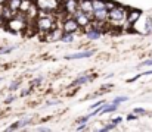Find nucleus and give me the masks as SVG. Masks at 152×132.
<instances>
[{
	"instance_id": "nucleus-1",
	"label": "nucleus",
	"mask_w": 152,
	"mask_h": 132,
	"mask_svg": "<svg viewBox=\"0 0 152 132\" xmlns=\"http://www.w3.org/2000/svg\"><path fill=\"white\" fill-rule=\"evenodd\" d=\"M34 27H36L37 31H39L40 34H43V37H45L48 32H50L53 28H56V19H55L53 13H52V12L40 10V13H39L37 19H36Z\"/></svg>"
},
{
	"instance_id": "nucleus-2",
	"label": "nucleus",
	"mask_w": 152,
	"mask_h": 132,
	"mask_svg": "<svg viewBox=\"0 0 152 132\" xmlns=\"http://www.w3.org/2000/svg\"><path fill=\"white\" fill-rule=\"evenodd\" d=\"M127 10L129 9H126L124 6H121V4H118L115 9H112V10H109V19H108V22L111 24V25H114V27H123L126 22H127Z\"/></svg>"
},
{
	"instance_id": "nucleus-3",
	"label": "nucleus",
	"mask_w": 152,
	"mask_h": 132,
	"mask_svg": "<svg viewBox=\"0 0 152 132\" xmlns=\"http://www.w3.org/2000/svg\"><path fill=\"white\" fill-rule=\"evenodd\" d=\"M27 16L22 12H18L13 18H10L9 21H6V28L12 32H22L27 30Z\"/></svg>"
},
{
	"instance_id": "nucleus-4",
	"label": "nucleus",
	"mask_w": 152,
	"mask_h": 132,
	"mask_svg": "<svg viewBox=\"0 0 152 132\" xmlns=\"http://www.w3.org/2000/svg\"><path fill=\"white\" fill-rule=\"evenodd\" d=\"M71 16H72V18H74L77 22H78V25H80L81 28L89 27V25L92 24V19H93L90 13H86V12H83V10H80V9H78V10H75V12H74Z\"/></svg>"
},
{
	"instance_id": "nucleus-5",
	"label": "nucleus",
	"mask_w": 152,
	"mask_h": 132,
	"mask_svg": "<svg viewBox=\"0 0 152 132\" xmlns=\"http://www.w3.org/2000/svg\"><path fill=\"white\" fill-rule=\"evenodd\" d=\"M62 30H64V32H72V34H75V32H78L81 30V27L78 25V22L71 15H68L65 18L64 24H62Z\"/></svg>"
},
{
	"instance_id": "nucleus-6",
	"label": "nucleus",
	"mask_w": 152,
	"mask_h": 132,
	"mask_svg": "<svg viewBox=\"0 0 152 132\" xmlns=\"http://www.w3.org/2000/svg\"><path fill=\"white\" fill-rule=\"evenodd\" d=\"M142 16V12L139 9H129L127 10V22H126V27H133Z\"/></svg>"
},
{
	"instance_id": "nucleus-7",
	"label": "nucleus",
	"mask_w": 152,
	"mask_h": 132,
	"mask_svg": "<svg viewBox=\"0 0 152 132\" xmlns=\"http://www.w3.org/2000/svg\"><path fill=\"white\" fill-rule=\"evenodd\" d=\"M62 9L66 15H72L75 10H78V0H65V1H62Z\"/></svg>"
},
{
	"instance_id": "nucleus-8",
	"label": "nucleus",
	"mask_w": 152,
	"mask_h": 132,
	"mask_svg": "<svg viewBox=\"0 0 152 132\" xmlns=\"http://www.w3.org/2000/svg\"><path fill=\"white\" fill-rule=\"evenodd\" d=\"M84 30H86V31H84L86 38H89V40H92V41H96V40H99V38L102 37V31L96 30V28H95V27H92V25L86 27Z\"/></svg>"
},
{
	"instance_id": "nucleus-9",
	"label": "nucleus",
	"mask_w": 152,
	"mask_h": 132,
	"mask_svg": "<svg viewBox=\"0 0 152 132\" xmlns=\"http://www.w3.org/2000/svg\"><path fill=\"white\" fill-rule=\"evenodd\" d=\"M92 21H101V22H108L109 19V10L105 9H99V10H93L92 12Z\"/></svg>"
},
{
	"instance_id": "nucleus-10",
	"label": "nucleus",
	"mask_w": 152,
	"mask_h": 132,
	"mask_svg": "<svg viewBox=\"0 0 152 132\" xmlns=\"http://www.w3.org/2000/svg\"><path fill=\"white\" fill-rule=\"evenodd\" d=\"M62 32H64V30H61V28H53L50 32H48L46 35H45V38L49 41V43H55V41H61V37H62Z\"/></svg>"
},
{
	"instance_id": "nucleus-11",
	"label": "nucleus",
	"mask_w": 152,
	"mask_h": 132,
	"mask_svg": "<svg viewBox=\"0 0 152 132\" xmlns=\"http://www.w3.org/2000/svg\"><path fill=\"white\" fill-rule=\"evenodd\" d=\"M95 54L93 50H87V51H80V53H72V54H68L66 59L68 60H77V59H86V57H92Z\"/></svg>"
},
{
	"instance_id": "nucleus-12",
	"label": "nucleus",
	"mask_w": 152,
	"mask_h": 132,
	"mask_svg": "<svg viewBox=\"0 0 152 132\" xmlns=\"http://www.w3.org/2000/svg\"><path fill=\"white\" fill-rule=\"evenodd\" d=\"M78 9L83 10V12H86V13H90V15H92V12H93V4H92L90 0H78Z\"/></svg>"
},
{
	"instance_id": "nucleus-13",
	"label": "nucleus",
	"mask_w": 152,
	"mask_h": 132,
	"mask_svg": "<svg viewBox=\"0 0 152 132\" xmlns=\"http://www.w3.org/2000/svg\"><path fill=\"white\" fill-rule=\"evenodd\" d=\"M95 78V75H87V74H84V75H80L74 82H72V87H77V85H83V84H87V82H90L92 79Z\"/></svg>"
},
{
	"instance_id": "nucleus-14",
	"label": "nucleus",
	"mask_w": 152,
	"mask_h": 132,
	"mask_svg": "<svg viewBox=\"0 0 152 132\" xmlns=\"http://www.w3.org/2000/svg\"><path fill=\"white\" fill-rule=\"evenodd\" d=\"M21 1H22V0H7V1H6V6H7L9 9H12L15 13H18V12H19V7H21Z\"/></svg>"
},
{
	"instance_id": "nucleus-15",
	"label": "nucleus",
	"mask_w": 152,
	"mask_h": 132,
	"mask_svg": "<svg viewBox=\"0 0 152 132\" xmlns=\"http://www.w3.org/2000/svg\"><path fill=\"white\" fill-rule=\"evenodd\" d=\"M117 109H118V104H115V103H111V104H103V106H102L101 115H108V113H111V112H115Z\"/></svg>"
},
{
	"instance_id": "nucleus-16",
	"label": "nucleus",
	"mask_w": 152,
	"mask_h": 132,
	"mask_svg": "<svg viewBox=\"0 0 152 132\" xmlns=\"http://www.w3.org/2000/svg\"><path fill=\"white\" fill-rule=\"evenodd\" d=\"M34 3V0H22L21 1V7H19V12H22V13H27L28 12V9L31 7V4Z\"/></svg>"
},
{
	"instance_id": "nucleus-17",
	"label": "nucleus",
	"mask_w": 152,
	"mask_h": 132,
	"mask_svg": "<svg viewBox=\"0 0 152 132\" xmlns=\"http://www.w3.org/2000/svg\"><path fill=\"white\" fill-rule=\"evenodd\" d=\"M74 34L72 32H62V37H61V41L62 43H72L74 41Z\"/></svg>"
},
{
	"instance_id": "nucleus-18",
	"label": "nucleus",
	"mask_w": 152,
	"mask_h": 132,
	"mask_svg": "<svg viewBox=\"0 0 152 132\" xmlns=\"http://www.w3.org/2000/svg\"><path fill=\"white\" fill-rule=\"evenodd\" d=\"M92 4H93V10H99V9H105L106 6V0H93L92 1Z\"/></svg>"
},
{
	"instance_id": "nucleus-19",
	"label": "nucleus",
	"mask_w": 152,
	"mask_h": 132,
	"mask_svg": "<svg viewBox=\"0 0 152 132\" xmlns=\"http://www.w3.org/2000/svg\"><path fill=\"white\" fill-rule=\"evenodd\" d=\"M129 98L126 97V95H118V97H115L114 100H112V103H115V104H121V103H126Z\"/></svg>"
},
{
	"instance_id": "nucleus-20",
	"label": "nucleus",
	"mask_w": 152,
	"mask_h": 132,
	"mask_svg": "<svg viewBox=\"0 0 152 132\" xmlns=\"http://www.w3.org/2000/svg\"><path fill=\"white\" fill-rule=\"evenodd\" d=\"M105 6H106L108 10H112V9H115V7L118 6V3H117L115 0H106V4H105Z\"/></svg>"
},
{
	"instance_id": "nucleus-21",
	"label": "nucleus",
	"mask_w": 152,
	"mask_h": 132,
	"mask_svg": "<svg viewBox=\"0 0 152 132\" xmlns=\"http://www.w3.org/2000/svg\"><path fill=\"white\" fill-rule=\"evenodd\" d=\"M16 48V45H7V47H1L0 48V54H6V53H10Z\"/></svg>"
},
{
	"instance_id": "nucleus-22",
	"label": "nucleus",
	"mask_w": 152,
	"mask_h": 132,
	"mask_svg": "<svg viewBox=\"0 0 152 132\" xmlns=\"http://www.w3.org/2000/svg\"><path fill=\"white\" fill-rule=\"evenodd\" d=\"M145 30H146V31H145L146 34H151V32H152V18H148V19H146V25H145Z\"/></svg>"
},
{
	"instance_id": "nucleus-23",
	"label": "nucleus",
	"mask_w": 152,
	"mask_h": 132,
	"mask_svg": "<svg viewBox=\"0 0 152 132\" xmlns=\"http://www.w3.org/2000/svg\"><path fill=\"white\" fill-rule=\"evenodd\" d=\"M31 118H25V119H22V120H19L18 123H19V128H24V126H27V125H30L31 123Z\"/></svg>"
},
{
	"instance_id": "nucleus-24",
	"label": "nucleus",
	"mask_w": 152,
	"mask_h": 132,
	"mask_svg": "<svg viewBox=\"0 0 152 132\" xmlns=\"http://www.w3.org/2000/svg\"><path fill=\"white\" fill-rule=\"evenodd\" d=\"M115 128H117V125H115L114 122H111L109 125H106V126H103V128H102L101 131H102V132H108V131H112V129H115Z\"/></svg>"
},
{
	"instance_id": "nucleus-25",
	"label": "nucleus",
	"mask_w": 152,
	"mask_h": 132,
	"mask_svg": "<svg viewBox=\"0 0 152 132\" xmlns=\"http://www.w3.org/2000/svg\"><path fill=\"white\" fill-rule=\"evenodd\" d=\"M133 113H134V115H137V116H142V115H146V110H145V109H142V107H136V109L133 110Z\"/></svg>"
},
{
	"instance_id": "nucleus-26",
	"label": "nucleus",
	"mask_w": 152,
	"mask_h": 132,
	"mask_svg": "<svg viewBox=\"0 0 152 132\" xmlns=\"http://www.w3.org/2000/svg\"><path fill=\"white\" fill-rule=\"evenodd\" d=\"M19 85H21V79H18V81L12 82V84H10V87H9V89H10V91H15V89H18Z\"/></svg>"
},
{
	"instance_id": "nucleus-27",
	"label": "nucleus",
	"mask_w": 152,
	"mask_h": 132,
	"mask_svg": "<svg viewBox=\"0 0 152 132\" xmlns=\"http://www.w3.org/2000/svg\"><path fill=\"white\" fill-rule=\"evenodd\" d=\"M43 82V76H39V78H36V79H33V82H31V85H40Z\"/></svg>"
},
{
	"instance_id": "nucleus-28",
	"label": "nucleus",
	"mask_w": 152,
	"mask_h": 132,
	"mask_svg": "<svg viewBox=\"0 0 152 132\" xmlns=\"http://www.w3.org/2000/svg\"><path fill=\"white\" fill-rule=\"evenodd\" d=\"M142 66H152V59H148V60H143L140 65H139V68H142Z\"/></svg>"
},
{
	"instance_id": "nucleus-29",
	"label": "nucleus",
	"mask_w": 152,
	"mask_h": 132,
	"mask_svg": "<svg viewBox=\"0 0 152 132\" xmlns=\"http://www.w3.org/2000/svg\"><path fill=\"white\" fill-rule=\"evenodd\" d=\"M99 106H103V101H96V103H93L92 106H90V109L92 110H95L96 107H99Z\"/></svg>"
},
{
	"instance_id": "nucleus-30",
	"label": "nucleus",
	"mask_w": 152,
	"mask_h": 132,
	"mask_svg": "<svg viewBox=\"0 0 152 132\" xmlns=\"http://www.w3.org/2000/svg\"><path fill=\"white\" fill-rule=\"evenodd\" d=\"M89 119H90V116L87 115V116H83V118H80L77 122H78V123H83V122H89Z\"/></svg>"
},
{
	"instance_id": "nucleus-31",
	"label": "nucleus",
	"mask_w": 152,
	"mask_h": 132,
	"mask_svg": "<svg viewBox=\"0 0 152 132\" xmlns=\"http://www.w3.org/2000/svg\"><path fill=\"white\" fill-rule=\"evenodd\" d=\"M111 122H114V123H115V125L118 126V125H120V123L123 122V118H121V116H118V118H115V119H112Z\"/></svg>"
},
{
	"instance_id": "nucleus-32",
	"label": "nucleus",
	"mask_w": 152,
	"mask_h": 132,
	"mask_svg": "<svg viewBox=\"0 0 152 132\" xmlns=\"http://www.w3.org/2000/svg\"><path fill=\"white\" fill-rule=\"evenodd\" d=\"M15 100H16V97H15V95H9V97L6 98V103H7V104H10V103H13Z\"/></svg>"
},
{
	"instance_id": "nucleus-33",
	"label": "nucleus",
	"mask_w": 152,
	"mask_h": 132,
	"mask_svg": "<svg viewBox=\"0 0 152 132\" xmlns=\"http://www.w3.org/2000/svg\"><path fill=\"white\" fill-rule=\"evenodd\" d=\"M13 129H19V123H18V122L13 123V125H10V126L7 128V131H13Z\"/></svg>"
},
{
	"instance_id": "nucleus-34",
	"label": "nucleus",
	"mask_w": 152,
	"mask_h": 132,
	"mask_svg": "<svg viewBox=\"0 0 152 132\" xmlns=\"http://www.w3.org/2000/svg\"><path fill=\"white\" fill-rule=\"evenodd\" d=\"M61 103V100H52V101H48L46 104L48 106H56V104H59Z\"/></svg>"
},
{
	"instance_id": "nucleus-35",
	"label": "nucleus",
	"mask_w": 152,
	"mask_h": 132,
	"mask_svg": "<svg viewBox=\"0 0 152 132\" xmlns=\"http://www.w3.org/2000/svg\"><path fill=\"white\" fill-rule=\"evenodd\" d=\"M86 128H87V125H86V122H83L81 125H78V126H77V129H78V131H83V129H86Z\"/></svg>"
},
{
	"instance_id": "nucleus-36",
	"label": "nucleus",
	"mask_w": 152,
	"mask_h": 132,
	"mask_svg": "<svg viewBox=\"0 0 152 132\" xmlns=\"http://www.w3.org/2000/svg\"><path fill=\"white\" fill-rule=\"evenodd\" d=\"M127 119H129V120H134V119H137V115H134V113H133V115H129Z\"/></svg>"
},
{
	"instance_id": "nucleus-37",
	"label": "nucleus",
	"mask_w": 152,
	"mask_h": 132,
	"mask_svg": "<svg viewBox=\"0 0 152 132\" xmlns=\"http://www.w3.org/2000/svg\"><path fill=\"white\" fill-rule=\"evenodd\" d=\"M30 92H31V89H30V88H27V89H24V91H22V95H28Z\"/></svg>"
},
{
	"instance_id": "nucleus-38",
	"label": "nucleus",
	"mask_w": 152,
	"mask_h": 132,
	"mask_svg": "<svg viewBox=\"0 0 152 132\" xmlns=\"http://www.w3.org/2000/svg\"><path fill=\"white\" fill-rule=\"evenodd\" d=\"M37 131H49V128H37Z\"/></svg>"
},
{
	"instance_id": "nucleus-39",
	"label": "nucleus",
	"mask_w": 152,
	"mask_h": 132,
	"mask_svg": "<svg viewBox=\"0 0 152 132\" xmlns=\"http://www.w3.org/2000/svg\"><path fill=\"white\" fill-rule=\"evenodd\" d=\"M143 75H152V71H148V72H143ZM142 75V76H143Z\"/></svg>"
},
{
	"instance_id": "nucleus-40",
	"label": "nucleus",
	"mask_w": 152,
	"mask_h": 132,
	"mask_svg": "<svg viewBox=\"0 0 152 132\" xmlns=\"http://www.w3.org/2000/svg\"><path fill=\"white\" fill-rule=\"evenodd\" d=\"M6 1H7V0H0V4H4Z\"/></svg>"
},
{
	"instance_id": "nucleus-41",
	"label": "nucleus",
	"mask_w": 152,
	"mask_h": 132,
	"mask_svg": "<svg viewBox=\"0 0 152 132\" xmlns=\"http://www.w3.org/2000/svg\"><path fill=\"white\" fill-rule=\"evenodd\" d=\"M1 21H3V18H1V13H0V22H1Z\"/></svg>"
},
{
	"instance_id": "nucleus-42",
	"label": "nucleus",
	"mask_w": 152,
	"mask_h": 132,
	"mask_svg": "<svg viewBox=\"0 0 152 132\" xmlns=\"http://www.w3.org/2000/svg\"><path fill=\"white\" fill-rule=\"evenodd\" d=\"M0 81H1V76H0Z\"/></svg>"
}]
</instances>
